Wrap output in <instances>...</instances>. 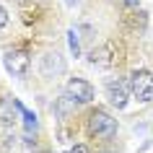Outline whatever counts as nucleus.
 Returning a JSON list of instances; mask_svg holds the SVG:
<instances>
[{
	"label": "nucleus",
	"instance_id": "f03ea898",
	"mask_svg": "<svg viewBox=\"0 0 153 153\" xmlns=\"http://www.w3.org/2000/svg\"><path fill=\"white\" fill-rule=\"evenodd\" d=\"M130 88L140 101H153V73L135 70L132 78H130Z\"/></svg>",
	"mask_w": 153,
	"mask_h": 153
},
{
	"label": "nucleus",
	"instance_id": "ddd939ff",
	"mask_svg": "<svg viewBox=\"0 0 153 153\" xmlns=\"http://www.w3.org/2000/svg\"><path fill=\"white\" fill-rule=\"evenodd\" d=\"M75 3H78V0H68V5H75Z\"/></svg>",
	"mask_w": 153,
	"mask_h": 153
},
{
	"label": "nucleus",
	"instance_id": "9b49d317",
	"mask_svg": "<svg viewBox=\"0 0 153 153\" xmlns=\"http://www.w3.org/2000/svg\"><path fill=\"white\" fill-rule=\"evenodd\" d=\"M65 153H88V148L86 145H75V148H70V151H65Z\"/></svg>",
	"mask_w": 153,
	"mask_h": 153
},
{
	"label": "nucleus",
	"instance_id": "20e7f679",
	"mask_svg": "<svg viewBox=\"0 0 153 153\" xmlns=\"http://www.w3.org/2000/svg\"><path fill=\"white\" fill-rule=\"evenodd\" d=\"M65 94H70L78 104H88L94 99V86L88 81H83V78H70L68 86H65Z\"/></svg>",
	"mask_w": 153,
	"mask_h": 153
},
{
	"label": "nucleus",
	"instance_id": "39448f33",
	"mask_svg": "<svg viewBox=\"0 0 153 153\" xmlns=\"http://www.w3.org/2000/svg\"><path fill=\"white\" fill-rule=\"evenodd\" d=\"M42 75L44 78H55V75H60V73H65V60L60 52H47V55L42 57Z\"/></svg>",
	"mask_w": 153,
	"mask_h": 153
},
{
	"label": "nucleus",
	"instance_id": "1a4fd4ad",
	"mask_svg": "<svg viewBox=\"0 0 153 153\" xmlns=\"http://www.w3.org/2000/svg\"><path fill=\"white\" fill-rule=\"evenodd\" d=\"M68 36H70V52L78 57V55H81V39H78V31H75V29H70V31H68Z\"/></svg>",
	"mask_w": 153,
	"mask_h": 153
},
{
	"label": "nucleus",
	"instance_id": "f8f14e48",
	"mask_svg": "<svg viewBox=\"0 0 153 153\" xmlns=\"http://www.w3.org/2000/svg\"><path fill=\"white\" fill-rule=\"evenodd\" d=\"M125 3H127V5H132V8L137 5V0H125Z\"/></svg>",
	"mask_w": 153,
	"mask_h": 153
},
{
	"label": "nucleus",
	"instance_id": "7ed1b4c3",
	"mask_svg": "<svg viewBox=\"0 0 153 153\" xmlns=\"http://www.w3.org/2000/svg\"><path fill=\"white\" fill-rule=\"evenodd\" d=\"M3 62H5V70H8L10 75L24 78L26 73H29L31 60H29V52H24V49H8L5 57H3Z\"/></svg>",
	"mask_w": 153,
	"mask_h": 153
},
{
	"label": "nucleus",
	"instance_id": "423d86ee",
	"mask_svg": "<svg viewBox=\"0 0 153 153\" xmlns=\"http://www.w3.org/2000/svg\"><path fill=\"white\" fill-rule=\"evenodd\" d=\"M106 96H109V101H112L117 109H122V106L127 104V83L125 81H109L106 83Z\"/></svg>",
	"mask_w": 153,
	"mask_h": 153
},
{
	"label": "nucleus",
	"instance_id": "4468645a",
	"mask_svg": "<svg viewBox=\"0 0 153 153\" xmlns=\"http://www.w3.org/2000/svg\"><path fill=\"white\" fill-rule=\"evenodd\" d=\"M106 153H109V151H106Z\"/></svg>",
	"mask_w": 153,
	"mask_h": 153
},
{
	"label": "nucleus",
	"instance_id": "0eeeda50",
	"mask_svg": "<svg viewBox=\"0 0 153 153\" xmlns=\"http://www.w3.org/2000/svg\"><path fill=\"white\" fill-rule=\"evenodd\" d=\"M88 60H91V65H96V68H109V65L114 62V49H112V44L96 47V49L88 55Z\"/></svg>",
	"mask_w": 153,
	"mask_h": 153
},
{
	"label": "nucleus",
	"instance_id": "f257e3e1",
	"mask_svg": "<svg viewBox=\"0 0 153 153\" xmlns=\"http://www.w3.org/2000/svg\"><path fill=\"white\" fill-rule=\"evenodd\" d=\"M88 132L94 137H112L117 132V120H112L104 109H96L88 117Z\"/></svg>",
	"mask_w": 153,
	"mask_h": 153
},
{
	"label": "nucleus",
	"instance_id": "6e6552de",
	"mask_svg": "<svg viewBox=\"0 0 153 153\" xmlns=\"http://www.w3.org/2000/svg\"><path fill=\"white\" fill-rule=\"evenodd\" d=\"M75 106H78V101H75V99L70 96V94H65V96H60L55 101V112H57V117H68V114H73L75 112Z\"/></svg>",
	"mask_w": 153,
	"mask_h": 153
},
{
	"label": "nucleus",
	"instance_id": "9d476101",
	"mask_svg": "<svg viewBox=\"0 0 153 153\" xmlns=\"http://www.w3.org/2000/svg\"><path fill=\"white\" fill-rule=\"evenodd\" d=\"M5 26H8V10L0 5V29H5Z\"/></svg>",
	"mask_w": 153,
	"mask_h": 153
}]
</instances>
